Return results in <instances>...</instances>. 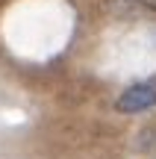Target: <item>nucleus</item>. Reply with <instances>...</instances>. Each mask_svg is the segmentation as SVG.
<instances>
[{
  "label": "nucleus",
  "instance_id": "1",
  "mask_svg": "<svg viewBox=\"0 0 156 159\" xmlns=\"http://www.w3.org/2000/svg\"><path fill=\"white\" fill-rule=\"evenodd\" d=\"M115 106H118V112H124V115H136V112H145V109L156 106V77L133 83L130 89H124V94L118 97Z\"/></svg>",
  "mask_w": 156,
  "mask_h": 159
},
{
  "label": "nucleus",
  "instance_id": "2",
  "mask_svg": "<svg viewBox=\"0 0 156 159\" xmlns=\"http://www.w3.org/2000/svg\"><path fill=\"white\" fill-rule=\"evenodd\" d=\"M136 3H139V6H147V9L156 12V0H136Z\"/></svg>",
  "mask_w": 156,
  "mask_h": 159
}]
</instances>
